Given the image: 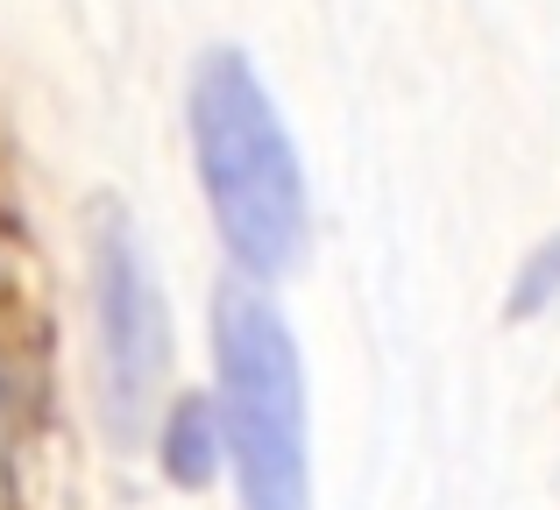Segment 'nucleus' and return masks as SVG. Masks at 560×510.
Returning a JSON list of instances; mask_svg holds the SVG:
<instances>
[{
    "label": "nucleus",
    "mask_w": 560,
    "mask_h": 510,
    "mask_svg": "<svg viewBox=\"0 0 560 510\" xmlns=\"http://www.w3.org/2000/svg\"><path fill=\"white\" fill-rule=\"evenodd\" d=\"M553 298H560V235H553V241H539V249L525 256V270L511 276V319L547 312Z\"/></svg>",
    "instance_id": "obj_5"
},
{
    "label": "nucleus",
    "mask_w": 560,
    "mask_h": 510,
    "mask_svg": "<svg viewBox=\"0 0 560 510\" xmlns=\"http://www.w3.org/2000/svg\"><path fill=\"white\" fill-rule=\"evenodd\" d=\"M213 412L242 510H313V404L305 355L270 284L228 270L213 290Z\"/></svg>",
    "instance_id": "obj_2"
},
{
    "label": "nucleus",
    "mask_w": 560,
    "mask_h": 510,
    "mask_svg": "<svg viewBox=\"0 0 560 510\" xmlns=\"http://www.w3.org/2000/svg\"><path fill=\"white\" fill-rule=\"evenodd\" d=\"M8 440H14V412H8V383H0V483H8Z\"/></svg>",
    "instance_id": "obj_6"
},
{
    "label": "nucleus",
    "mask_w": 560,
    "mask_h": 510,
    "mask_svg": "<svg viewBox=\"0 0 560 510\" xmlns=\"http://www.w3.org/2000/svg\"><path fill=\"white\" fill-rule=\"evenodd\" d=\"M85 312H93V412L114 454H142L150 426L171 398V305L136 221L114 199L93 206L85 227Z\"/></svg>",
    "instance_id": "obj_3"
},
{
    "label": "nucleus",
    "mask_w": 560,
    "mask_h": 510,
    "mask_svg": "<svg viewBox=\"0 0 560 510\" xmlns=\"http://www.w3.org/2000/svg\"><path fill=\"white\" fill-rule=\"evenodd\" d=\"M150 454L171 489H213L228 475V432H220L213 390H171L150 426Z\"/></svg>",
    "instance_id": "obj_4"
},
{
    "label": "nucleus",
    "mask_w": 560,
    "mask_h": 510,
    "mask_svg": "<svg viewBox=\"0 0 560 510\" xmlns=\"http://www.w3.org/2000/svg\"><path fill=\"white\" fill-rule=\"evenodd\" d=\"M185 135L228 262L256 284L291 276L305 262V241H313V192H305V156L262 71L248 64V50L220 43L191 64Z\"/></svg>",
    "instance_id": "obj_1"
}]
</instances>
